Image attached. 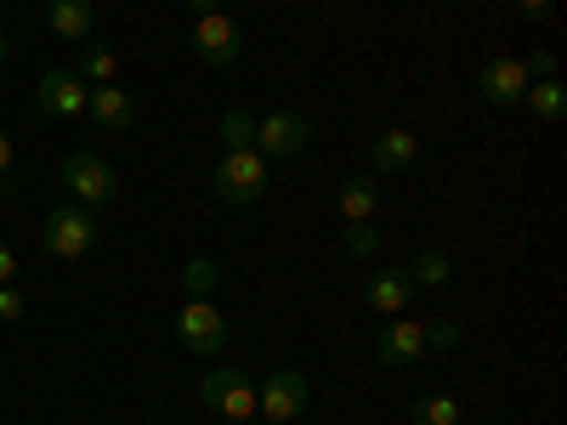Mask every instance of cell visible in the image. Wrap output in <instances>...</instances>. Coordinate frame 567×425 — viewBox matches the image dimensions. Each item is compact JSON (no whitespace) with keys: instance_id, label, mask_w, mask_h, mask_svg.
<instances>
[{"instance_id":"obj_30","label":"cell","mask_w":567,"mask_h":425,"mask_svg":"<svg viewBox=\"0 0 567 425\" xmlns=\"http://www.w3.org/2000/svg\"><path fill=\"white\" fill-rule=\"evenodd\" d=\"M187 7H194V12L205 18V12H221V0H187Z\"/></svg>"},{"instance_id":"obj_1","label":"cell","mask_w":567,"mask_h":425,"mask_svg":"<svg viewBox=\"0 0 567 425\" xmlns=\"http://www.w3.org/2000/svg\"><path fill=\"white\" fill-rule=\"evenodd\" d=\"M267 194V159L256 148H233L216 159V199L233 205V210H245Z\"/></svg>"},{"instance_id":"obj_18","label":"cell","mask_w":567,"mask_h":425,"mask_svg":"<svg viewBox=\"0 0 567 425\" xmlns=\"http://www.w3.org/2000/svg\"><path fill=\"white\" fill-rule=\"evenodd\" d=\"M74 74H80V80H97V85H114V80H120V52H114V45L85 40V45H80Z\"/></svg>"},{"instance_id":"obj_23","label":"cell","mask_w":567,"mask_h":425,"mask_svg":"<svg viewBox=\"0 0 567 425\" xmlns=\"http://www.w3.org/2000/svg\"><path fill=\"white\" fill-rule=\"evenodd\" d=\"M347 250L358 256V261H369L374 250H381V239H374V227L363 221V227H347Z\"/></svg>"},{"instance_id":"obj_3","label":"cell","mask_w":567,"mask_h":425,"mask_svg":"<svg viewBox=\"0 0 567 425\" xmlns=\"http://www.w3.org/2000/svg\"><path fill=\"white\" fill-rule=\"evenodd\" d=\"M63 187L74 194V205H114V194H120V170L103 159V154H69L63 159Z\"/></svg>"},{"instance_id":"obj_15","label":"cell","mask_w":567,"mask_h":425,"mask_svg":"<svg viewBox=\"0 0 567 425\" xmlns=\"http://www.w3.org/2000/svg\"><path fill=\"white\" fill-rule=\"evenodd\" d=\"M414 154H420V142H414V131H403V125H392V131H381L374 136V170H409L414 165Z\"/></svg>"},{"instance_id":"obj_9","label":"cell","mask_w":567,"mask_h":425,"mask_svg":"<svg viewBox=\"0 0 567 425\" xmlns=\"http://www.w3.org/2000/svg\"><path fill=\"white\" fill-rule=\"evenodd\" d=\"M85 97H91V85L74 69H52V74L34 85V108L45 120H80L85 114Z\"/></svg>"},{"instance_id":"obj_29","label":"cell","mask_w":567,"mask_h":425,"mask_svg":"<svg viewBox=\"0 0 567 425\" xmlns=\"http://www.w3.org/2000/svg\"><path fill=\"white\" fill-rule=\"evenodd\" d=\"M12 165H18V148H12V136H7V131H0V176H7Z\"/></svg>"},{"instance_id":"obj_7","label":"cell","mask_w":567,"mask_h":425,"mask_svg":"<svg viewBox=\"0 0 567 425\" xmlns=\"http://www.w3.org/2000/svg\"><path fill=\"white\" fill-rule=\"evenodd\" d=\"M307 136H312V120L307 114H296V108L267 114V120H256V154L261 159H296L307 148Z\"/></svg>"},{"instance_id":"obj_10","label":"cell","mask_w":567,"mask_h":425,"mask_svg":"<svg viewBox=\"0 0 567 425\" xmlns=\"http://www.w3.org/2000/svg\"><path fill=\"white\" fill-rule=\"evenodd\" d=\"M194 58L205 69H227L233 58H239V23H233L227 12H205L194 23Z\"/></svg>"},{"instance_id":"obj_32","label":"cell","mask_w":567,"mask_h":425,"mask_svg":"<svg viewBox=\"0 0 567 425\" xmlns=\"http://www.w3.org/2000/svg\"><path fill=\"white\" fill-rule=\"evenodd\" d=\"M159 425H165V419H159Z\"/></svg>"},{"instance_id":"obj_11","label":"cell","mask_w":567,"mask_h":425,"mask_svg":"<svg viewBox=\"0 0 567 425\" xmlns=\"http://www.w3.org/2000/svg\"><path fill=\"white\" fill-rule=\"evenodd\" d=\"M528 80H534V74H528V63L516 58V52H499V58H488V63H483V74H477L483 97H488V103H499V108H505V103H523Z\"/></svg>"},{"instance_id":"obj_21","label":"cell","mask_w":567,"mask_h":425,"mask_svg":"<svg viewBox=\"0 0 567 425\" xmlns=\"http://www.w3.org/2000/svg\"><path fill=\"white\" fill-rule=\"evenodd\" d=\"M409 278H414V283H432V290H443V283L454 278V261H449L443 250H420V256L409 261Z\"/></svg>"},{"instance_id":"obj_27","label":"cell","mask_w":567,"mask_h":425,"mask_svg":"<svg viewBox=\"0 0 567 425\" xmlns=\"http://www.w3.org/2000/svg\"><path fill=\"white\" fill-rule=\"evenodd\" d=\"M516 12L539 23V18H550V12H556V0H516Z\"/></svg>"},{"instance_id":"obj_19","label":"cell","mask_w":567,"mask_h":425,"mask_svg":"<svg viewBox=\"0 0 567 425\" xmlns=\"http://www.w3.org/2000/svg\"><path fill=\"white\" fill-rule=\"evenodd\" d=\"M216 136H221V154H233V148H256V114L227 108V114L216 120Z\"/></svg>"},{"instance_id":"obj_8","label":"cell","mask_w":567,"mask_h":425,"mask_svg":"<svg viewBox=\"0 0 567 425\" xmlns=\"http://www.w3.org/2000/svg\"><path fill=\"white\" fill-rule=\"evenodd\" d=\"M432 352V323H420V318H386V329H381V341H374V357H381L386 369H403V363H414V357H425Z\"/></svg>"},{"instance_id":"obj_22","label":"cell","mask_w":567,"mask_h":425,"mask_svg":"<svg viewBox=\"0 0 567 425\" xmlns=\"http://www.w3.org/2000/svg\"><path fill=\"white\" fill-rule=\"evenodd\" d=\"M182 290H187V296H210V290H216V261H205V256L187 261V267H182Z\"/></svg>"},{"instance_id":"obj_6","label":"cell","mask_w":567,"mask_h":425,"mask_svg":"<svg viewBox=\"0 0 567 425\" xmlns=\"http://www.w3.org/2000/svg\"><path fill=\"white\" fill-rule=\"evenodd\" d=\"M307 397H312V386H307L301 369H272L267 381H261V392H256V414L267 425H296L301 408H307Z\"/></svg>"},{"instance_id":"obj_28","label":"cell","mask_w":567,"mask_h":425,"mask_svg":"<svg viewBox=\"0 0 567 425\" xmlns=\"http://www.w3.org/2000/svg\"><path fill=\"white\" fill-rule=\"evenodd\" d=\"M0 283H18V256H12V245H0Z\"/></svg>"},{"instance_id":"obj_13","label":"cell","mask_w":567,"mask_h":425,"mask_svg":"<svg viewBox=\"0 0 567 425\" xmlns=\"http://www.w3.org/2000/svg\"><path fill=\"white\" fill-rule=\"evenodd\" d=\"M85 114L97 120L103 131H131V120H136V103H131V91H125V85H91Z\"/></svg>"},{"instance_id":"obj_2","label":"cell","mask_w":567,"mask_h":425,"mask_svg":"<svg viewBox=\"0 0 567 425\" xmlns=\"http://www.w3.org/2000/svg\"><path fill=\"white\" fill-rule=\"evenodd\" d=\"M40 239L58 261H80V256H91V245H97V216H91L85 205H58V210H45Z\"/></svg>"},{"instance_id":"obj_20","label":"cell","mask_w":567,"mask_h":425,"mask_svg":"<svg viewBox=\"0 0 567 425\" xmlns=\"http://www.w3.org/2000/svg\"><path fill=\"white\" fill-rule=\"evenodd\" d=\"M409 419H414V425H460V397L432 392V397H420V403H414Z\"/></svg>"},{"instance_id":"obj_5","label":"cell","mask_w":567,"mask_h":425,"mask_svg":"<svg viewBox=\"0 0 567 425\" xmlns=\"http://www.w3.org/2000/svg\"><path fill=\"white\" fill-rule=\"evenodd\" d=\"M176 335H182V346L194 357H216L227 346V318L216 312L210 296H187L182 312H176Z\"/></svg>"},{"instance_id":"obj_26","label":"cell","mask_w":567,"mask_h":425,"mask_svg":"<svg viewBox=\"0 0 567 425\" xmlns=\"http://www.w3.org/2000/svg\"><path fill=\"white\" fill-rule=\"evenodd\" d=\"M528 63V74H539V80H556V52H534V58H523Z\"/></svg>"},{"instance_id":"obj_25","label":"cell","mask_w":567,"mask_h":425,"mask_svg":"<svg viewBox=\"0 0 567 425\" xmlns=\"http://www.w3.org/2000/svg\"><path fill=\"white\" fill-rule=\"evenodd\" d=\"M454 341H460V329H454L449 318H437V323H432V352H443V346H454Z\"/></svg>"},{"instance_id":"obj_12","label":"cell","mask_w":567,"mask_h":425,"mask_svg":"<svg viewBox=\"0 0 567 425\" xmlns=\"http://www.w3.org/2000/svg\"><path fill=\"white\" fill-rule=\"evenodd\" d=\"M369 307L381 312V318H403L409 307H414V278H409V267H381L369 278Z\"/></svg>"},{"instance_id":"obj_17","label":"cell","mask_w":567,"mask_h":425,"mask_svg":"<svg viewBox=\"0 0 567 425\" xmlns=\"http://www.w3.org/2000/svg\"><path fill=\"white\" fill-rule=\"evenodd\" d=\"M523 103H528V114H534L539 125H561V114H567V91H561V80H528Z\"/></svg>"},{"instance_id":"obj_4","label":"cell","mask_w":567,"mask_h":425,"mask_svg":"<svg viewBox=\"0 0 567 425\" xmlns=\"http://www.w3.org/2000/svg\"><path fill=\"white\" fill-rule=\"evenodd\" d=\"M199 403L216 408L233 425H245V419H256V381L245 369H210L199 381Z\"/></svg>"},{"instance_id":"obj_24","label":"cell","mask_w":567,"mask_h":425,"mask_svg":"<svg viewBox=\"0 0 567 425\" xmlns=\"http://www.w3.org/2000/svg\"><path fill=\"white\" fill-rule=\"evenodd\" d=\"M23 290H18V283H0V323H18L23 318Z\"/></svg>"},{"instance_id":"obj_14","label":"cell","mask_w":567,"mask_h":425,"mask_svg":"<svg viewBox=\"0 0 567 425\" xmlns=\"http://www.w3.org/2000/svg\"><path fill=\"white\" fill-rule=\"evenodd\" d=\"M45 23H52L58 40L85 45L91 29H97V12H91V0H45Z\"/></svg>"},{"instance_id":"obj_16","label":"cell","mask_w":567,"mask_h":425,"mask_svg":"<svg viewBox=\"0 0 567 425\" xmlns=\"http://www.w3.org/2000/svg\"><path fill=\"white\" fill-rule=\"evenodd\" d=\"M374 210H381V187H374V176H352V182L341 187V216H347V227L374 221Z\"/></svg>"},{"instance_id":"obj_31","label":"cell","mask_w":567,"mask_h":425,"mask_svg":"<svg viewBox=\"0 0 567 425\" xmlns=\"http://www.w3.org/2000/svg\"><path fill=\"white\" fill-rule=\"evenodd\" d=\"M0 63H7V34H0Z\"/></svg>"}]
</instances>
